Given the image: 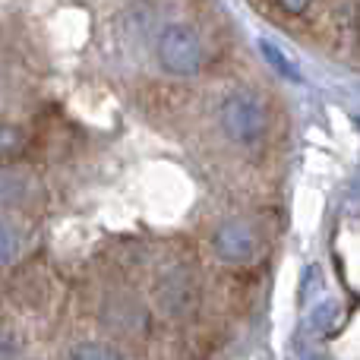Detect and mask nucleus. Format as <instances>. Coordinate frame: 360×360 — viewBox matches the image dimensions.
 Wrapping results in <instances>:
<instances>
[{
  "label": "nucleus",
  "instance_id": "f257e3e1",
  "mask_svg": "<svg viewBox=\"0 0 360 360\" xmlns=\"http://www.w3.org/2000/svg\"><path fill=\"white\" fill-rule=\"evenodd\" d=\"M269 114L259 95L253 92H234L221 105V130L228 133L231 143L240 146H256L266 136Z\"/></svg>",
  "mask_w": 360,
  "mask_h": 360
},
{
  "label": "nucleus",
  "instance_id": "f03ea898",
  "mask_svg": "<svg viewBox=\"0 0 360 360\" xmlns=\"http://www.w3.org/2000/svg\"><path fill=\"white\" fill-rule=\"evenodd\" d=\"M158 60L168 73L174 76H193L199 73L205 60V51H202V41H199L196 29H190L186 22H174L162 32L158 38Z\"/></svg>",
  "mask_w": 360,
  "mask_h": 360
},
{
  "label": "nucleus",
  "instance_id": "7ed1b4c3",
  "mask_svg": "<svg viewBox=\"0 0 360 360\" xmlns=\"http://www.w3.org/2000/svg\"><path fill=\"white\" fill-rule=\"evenodd\" d=\"M218 256L231 266H253V262L262 259V234L243 218H234V221H224L221 228L212 237Z\"/></svg>",
  "mask_w": 360,
  "mask_h": 360
},
{
  "label": "nucleus",
  "instance_id": "20e7f679",
  "mask_svg": "<svg viewBox=\"0 0 360 360\" xmlns=\"http://www.w3.org/2000/svg\"><path fill=\"white\" fill-rule=\"evenodd\" d=\"M259 54L266 57V63L275 70V73L281 76V79H291V82H304V76H300L297 63L288 60V54L278 48L275 41H269V38H259Z\"/></svg>",
  "mask_w": 360,
  "mask_h": 360
},
{
  "label": "nucleus",
  "instance_id": "39448f33",
  "mask_svg": "<svg viewBox=\"0 0 360 360\" xmlns=\"http://www.w3.org/2000/svg\"><path fill=\"white\" fill-rule=\"evenodd\" d=\"M25 193V177L19 171H0V205L19 202Z\"/></svg>",
  "mask_w": 360,
  "mask_h": 360
},
{
  "label": "nucleus",
  "instance_id": "423d86ee",
  "mask_svg": "<svg viewBox=\"0 0 360 360\" xmlns=\"http://www.w3.org/2000/svg\"><path fill=\"white\" fill-rule=\"evenodd\" d=\"M13 256H16V234H13V228L0 218V266L13 262Z\"/></svg>",
  "mask_w": 360,
  "mask_h": 360
},
{
  "label": "nucleus",
  "instance_id": "0eeeda50",
  "mask_svg": "<svg viewBox=\"0 0 360 360\" xmlns=\"http://www.w3.org/2000/svg\"><path fill=\"white\" fill-rule=\"evenodd\" d=\"M16 146H19V133L10 130V127H0V158H6Z\"/></svg>",
  "mask_w": 360,
  "mask_h": 360
},
{
  "label": "nucleus",
  "instance_id": "6e6552de",
  "mask_svg": "<svg viewBox=\"0 0 360 360\" xmlns=\"http://www.w3.org/2000/svg\"><path fill=\"white\" fill-rule=\"evenodd\" d=\"M76 357H114V351H101V348H79Z\"/></svg>",
  "mask_w": 360,
  "mask_h": 360
},
{
  "label": "nucleus",
  "instance_id": "1a4fd4ad",
  "mask_svg": "<svg viewBox=\"0 0 360 360\" xmlns=\"http://www.w3.org/2000/svg\"><path fill=\"white\" fill-rule=\"evenodd\" d=\"M285 4V10H291V13H304L307 6H310V0H281Z\"/></svg>",
  "mask_w": 360,
  "mask_h": 360
}]
</instances>
